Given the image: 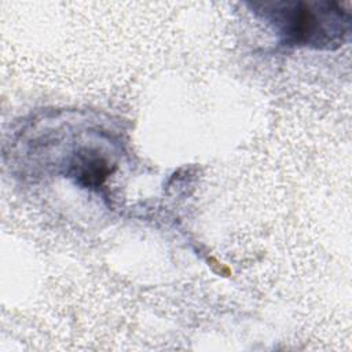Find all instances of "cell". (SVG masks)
<instances>
[{"label": "cell", "instance_id": "cell-1", "mask_svg": "<svg viewBox=\"0 0 352 352\" xmlns=\"http://www.w3.org/2000/svg\"><path fill=\"white\" fill-rule=\"evenodd\" d=\"M278 30L283 44L333 50L349 33L351 15L338 3L275 1L254 4Z\"/></svg>", "mask_w": 352, "mask_h": 352}, {"label": "cell", "instance_id": "cell-2", "mask_svg": "<svg viewBox=\"0 0 352 352\" xmlns=\"http://www.w3.org/2000/svg\"><path fill=\"white\" fill-rule=\"evenodd\" d=\"M111 172L110 162L99 151L81 148L74 154L67 169V176L84 188L98 190Z\"/></svg>", "mask_w": 352, "mask_h": 352}]
</instances>
